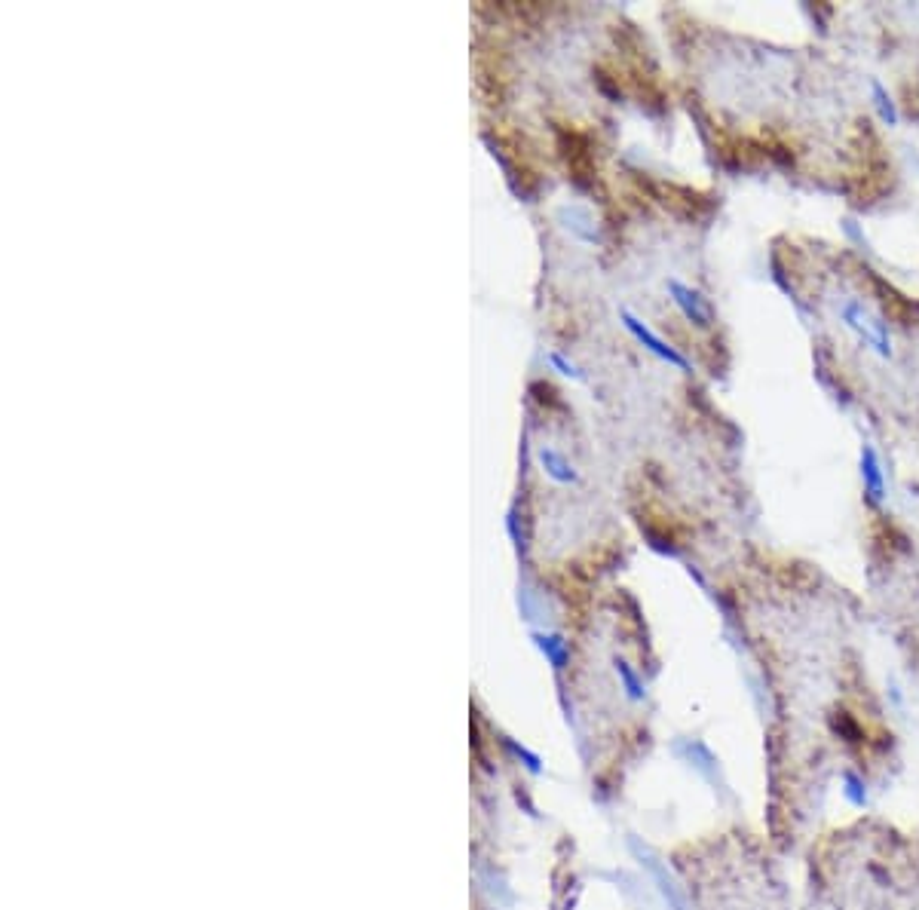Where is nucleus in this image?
Returning <instances> with one entry per match:
<instances>
[{
	"mask_svg": "<svg viewBox=\"0 0 919 910\" xmlns=\"http://www.w3.org/2000/svg\"><path fill=\"white\" fill-rule=\"evenodd\" d=\"M613 668H616V678L622 681V690H625V696L632 699V702H641L644 699V684H641V678L635 675V668L628 665L625 659H613Z\"/></svg>",
	"mask_w": 919,
	"mask_h": 910,
	"instance_id": "nucleus-11",
	"label": "nucleus"
},
{
	"mask_svg": "<svg viewBox=\"0 0 919 910\" xmlns=\"http://www.w3.org/2000/svg\"><path fill=\"white\" fill-rule=\"evenodd\" d=\"M558 221L564 230H570L576 239H583V243H598V227H595V218L589 209L583 206H561L558 209Z\"/></svg>",
	"mask_w": 919,
	"mask_h": 910,
	"instance_id": "nucleus-5",
	"label": "nucleus"
},
{
	"mask_svg": "<svg viewBox=\"0 0 919 910\" xmlns=\"http://www.w3.org/2000/svg\"><path fill=\"white\" fill-rule=\"evenodd\" d=\"M843 797L852 803V806H867V782L858 776V773H843Z\"/></svg>",
	"mask_w": 919,
	"mask_h": 910,
	"instance_id": "nucleus-12",
	"label": "nucleus"
},
{
	"mask_svg": "<svg viewBox=\"0 0 919 910\" xmlns=\"http://www.w3.org/2000/svg\"><path fill=\"white\" fill-rule=\"evenodd\" d=\"M677 754H684V760L693 766V770L699 773V776H705L708 782H714L717 779V757H714V751L705 745V742H681L674 748Z\"/></svg>",
	"mask_w": 919,
	"mask_h": 910,
	"instance_id": "nucleus-6",
	"label": "nucleus"
},
{
	"mask_svg": "<svg viewBox=\"0 0 919 910\" xmlns=\"http://www.w3.org/2000/svg\"><path fill=\"white\" fill-rule=\"evenodd\" d=\"M549 362H552V368H558V371H561L564 377H573V380H579V377H583V371H579V368H576L573 362H567V359H564L561 353H549Z\"/></svg>",
	"mask_w": 919,
	"mask_h": 910,
	"instance_id": "nucleus-13",
	"label": "nucleus"
},
{
	"mask_svg": "<svg viewBox=\"0 0 919 910\" xmlns=\"http://www.w3.org/2000/svg\"><path fill=\"white\" fill-rule=\"evenodd\" d=\"M840 316L846 322L849 331L858 334V341H864L867 347H874L883 359L892 356V338H889V325L877 316H870L867 307L855 298H849L843 307H840Z\"/></svg>",
	"mask_w": 919,
	"mask_h": 910,
	"instance_id": "nucleus-1",
	"label": "nucleus"
},
{
	"mask_svg": "<svg viewBox=\"0 0 919 910\" xmlns=\"http://www.w3.org/2000/svg\"><path fill=\"white\" fill-rule=\"evenodd\" d=\"M861 482H864V494L870 506L886 503V475H883V463L874 445H861Z\"/></svg>",
	"mask_w": 919,
	"mask_h": 910,
	"instance_id": "nucleus-4",
	"label": "nucleus"
},
{
	"mask_svg": "<svg viewBox=\"0 0 919 910\" xmlns=\"http://www.w3.org/2000/svg\"><path fill=\"white\" fill-rule=\"evenodd\" d=\"M668 295H671V301L677 304V310H681V313L687 316V322H693V325H699V328H708V325L714 322V307H711V301H708L699 289H693V285H684L681 279H668Z\"/></svg>",
	"mask_w": 919,
	"mask_h": 910,
	"instance_id": "nucleus-2",
	"label": "nucleus"
},
{
	"mask_svg": "<svg viewBox=\"0 0 919 910\" xmlns=\"http://www.w3.org/2000/svg\"><path fill=\"white\" fill-rule=\"evenodd\" d=\"M622 322H625V328H628V331L635 334V341H638L641 347H647V350H650L656 359H662V362L674 365L677 371H693V368H690V362H687L681 353H677L671 344H665V341L659 338V334H656L653 328H647V325H644L638 316H632L628 310H622Z\"/></svg>",
	"mask_w": 919,
	"mask_h": 910,
	"instance_id": "nucleus-3",
	"label": "nucleus"
},
{
	"mask_svg": "<svg viewBox=\"0 0 919 910\" xmlns=\"http://www.w3.org/2000/svg\"><path fill=\"white\" fill-rule=\"evenodd\" d=\"M870 95H874V108H877L880 120H883L886 126H898V108H895V102H892L889 89H886L877 77L870 80Z\"/></svg>",
	"mask_w": 919,
	"mask_h": 910,
	"instance_id": "nucleus-10",
	"label": "nucleus"
},
{
	"mask_svg": "<svg viewBox=\"0 0 919 910\" xmlns=\"http://www.w3.org/2000/svg\"><path fill=\"white\" fill-rule=\"evenodd\" d=\"M638 849V846H635ZM638 855H641V865L653 874V880L659 883V892H662V898L671 904V910H687V901H684V895L677 892V886H674V880L671 877H665V868L662 865H656V858L650 855V852H641L638 849Z\"/></svg>",
	"mask_w": 919,
	"mask_h": 910,
	"instance_id": "nucleus-7",
	"label": "nucleus"
},
{
	"mask_svg": "<svg viewBox=\"0 0 919 910\" xmlns=\"http://www.w3.org/2000/svg\"><path fill=\"white\" fill-rule=\"evenodd\" d=\"M540 463H543V469L555 478V482H561V485L576 482V469L570 466V460H567L561 451H555V448H540Z\"/></svg>",
	"mask_w": 919,
	"mask_h": 910,
	"instance_id": "nucleus-8",
	"label": "nucleus"
},
{
	"mask_svg": "<svg viewBox=\"0 0 919 910\" xmlns=\"http://www.w3.org/2000/svg\"><path fill=\"white\" fill-rule=\"evenodd\" d=\"M534 641L543 650V656L552 662V668H558V672H561V668L567 665V659H570V644L561 635H552V632H537Z\"/></svg>",
	"mask_w": 919,
	"mask_h": 910,
	"instance_id": "nucleus-9",
	"label": "nucleus"
}]
</instances>
